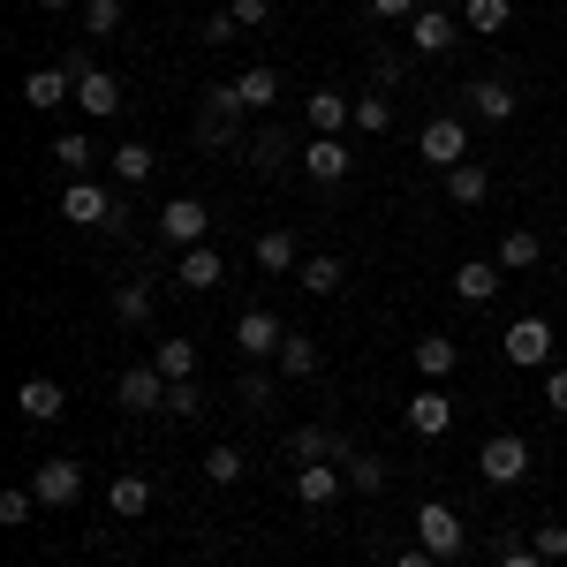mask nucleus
Wrapping results in <instances>:
<instances>
[{"label":"nucleus","instance_id":"e433bc0d","mask_svg":"<svg viewBox=\"0 0 567 567\" xmlns=\"http://www.w3.org/2000/svg\"><path fill=\"white\" fill-rule=\"evenodd\" d=\"M31 515H39V492H31V484H16V492H0V523H8V529H23Z\"/></svg>","mask_w":567,"mask_h":567},{"label":"nucleus","instance_id":"864d4df0","mask_svg":"<svg viewBox=\"0 0 567 567\" xmlns=\"http://www.w3.org/2000/svg\"><path fill=\"white\" fill-rule=\"evenodd\" d=\"M560 310H567V280H560Z\"/></svg>","mask_w":567,"mask_h":567},{"label":"nucleus","instance_id":"f03ea898","mask_svg":"<svg viewBox=\"0 0 567 567\" xmlns=\"http://www.w3.org/2000/svg\"><path fill=\"white\" fill-rule=\"evenodd\" d=\"M69 69H76V114H91V122H114V114H122V84H114L106 69H91L84 45L69 53Z\"/></svg>","mask_w":567,"mask_h":567},{"label":"nucleus","instance_id":"a211bd4d","mask_svg":"<svg viewBox=\"0 0 567 567\" xmlns=\"http://www.w3.org/2000/svg\"><path fill=\"white\" fill-rule=\"evenodd\" d=\"M16 409H23V424H61L69 393L53 386V379H23V386H16Z\"/></svg>","mask_w":567,"mask_h":567},{"label":"nucleus","instance_id":"f3484780","mask_svg":"<svg viewBox=\"0 0 567 567\" xmlns=\"http://www.w3.org/2000/svg\"><path fill=\"white\" fill-rule=\"evenodd\" d=\"M409 39H416V53H446L462 39V16L454 8H424V16H409Z\"/></svg>","mask_w":567,"mask_h":567},{"label":"nucleus","instance_id":"aec40b11","mask_svg":"<svg viewBox=\"0 0 567 567\" xmlns=\"http://www.w3.org/2000/svg\"><path fill=\"white\" fill-rule=\"evenodd\" d=\"M454 296H462V303H492V296H499V258H462Z\"/></svg>","mask_w":567,"mask_h":567},{"label":"nucleus","instance_id":"c85d7f7f","mask_svg":"<svg viewBox=\"0 0 567 567\" xmlns=\"http://www.w3.org/2000/svg\"><path fill=\"white\" fill-rule=\"evenodd\" d=\"M296 280H303V296H341L349 265H341V258H303V265H296Z\"/></svg>","mask_w":567,"mask_h":567},{"label":"nucleus","instance_id":"bb28decb","mask_svg":"<svg viewBox=\"0 0 567 567\" xmlns=\"http://www.w3.org/2000/svg\"><path fill=\"white\" fill-rule=\"evenodd\" d=\"M152 363H159V379H167V386H175V379H197V341L167 333V341L152 349Z\"/></svg>","mask_w":567,"mask_h":567},{"label":"nucleus","instance_id":"8fccbe9b","mask_svg":"<svg viewBox=\"0 0 567 567\" xmlns=\"http://www.w3.org/2000/svg\"><path fill=\"white\" fill-rule=\"evenodd\" d=\"M393 567H446L439 553H424V545H409V553H393Z\"/></svg>","mask_w":567,"mask_h":567},{"label":"nucleus","instance_id":"a18cd8bd","mask_svg":"<svg viewBox=\"0 0 567 567\" xmlns=\"http://www.w3.org/2000/svg\"><path fill=\"white\" fill-rule=\"evenodd\" d=\"M235 393H243V409H265V401H272V379H265V371H250Z\"/></svg>","mask_w":567,"mask_h":567},{"label":"nucleus","instance_id":"ddd939ff","mask_svg":"<svg viewBox=\"0 0 567 567\" xmlns=\"http://www.w3.org/2000/svg\"><path fill=\"white\" fill-rule=\"evenodd\" d=\"M31 492H39V507H76L84 499V470L76 462H45V470H31Z\"/></svg>","mask_w":567,"mask_h":567},{"label":"nucleus","instance_id":"393cba45","mask_svg":"<svg viewBox=\"0 0 567 567\" xmlns=\"http://www.w3.org/2000/svg\"><path fill=\"white\" fill-rule=\"evenodd\" d=\"M537 258H545V235H529V227H507L499 235V272H529Z\"/></svg>","mask_w":567,"mask_h":567},{"label":"nucleus","instance_id":"2f4dec72","mask_svg":"<svg viewBox=\"0 0 567 567\" xmlns=\"http://www.w3.org/2000/svg\"><path fill=\"white\" fill-rule=\"evenodd\" d=\"M507 16H515V0H470V8H462V31L499 39V31H507Z\"/></svg>","mask_w":567,"mask_h":567},{"label":"nucleus","instance_id":"7c9ffc66","mask_svg":"<svg viewBox=\"0 0 567 567\" xmlns=\"http://www.w3.org/2000/svg\"><path fill=\"white\" fill-rule=\"evenodd\" d=\"M106 167H114V182H130V189H136V182H152L159 159H152V144H136V136H130V144H114V159H106Z\"/></svg>","mask_w":567,"mask_h":567},{"label":"nucleus","instance_id":"9d476101","mask_svg":"<svg viewBox=\"0 0 567 567\" xmlns=\"http://www.w3.org/2000/svg\"><path fill=\"white\" fill-rule=\"evenodd\" d=\"M462 106H470V122H492L499 130V122H515L523 99H515V84H499V76H477V84L462 91Z\"/></svg>","mask_w":567,"mask_h":567},{"label":"nucleus","instance_id":"2eb2a0df","mask_svg":"<svg viewBox=\"0 0 567 567\" xmlns=\"http://www.w3.org/2000/svg\"><path fill=\"white\" fill-rule=\"evenodd\" d=\"M446 424H454V393L446 386H416L409 393V432L416 439H439Z\"/></svg>","mask_w":567,"mask_h":567},{"label":"nucleus","instance_id":"423d86ee","mask_svg":"<svg viewBox=\"0 0 567 567\" xmlns=\"http://www.w3.org/2000/svg\"><path fill=\"white\" fill-rule=\"evenodd\" d=\"M205 227H213V213H205L197 197H167V213H159V243H167V250H197Z\"/></svg>","mask_w":567,"mask_h":567},{"label":"nucleus","instance_id":"a19ab883","mask_svg":"<svg viewBox=\"0 0 567 567\" xmlns=\"http://www.w3.org/2000/svg\"><path fill=\"white\" fill-rule=\"evenodd\" d=\"M205 477H213V484H235V477H243V454H235V446H213V454H205Z\"/></svg>","mask_w":567,"mask_h":567},{"label":"nucleus","instance_id":"1a4fd4ad","mask_svg":"<svg viewBox=\"0 0 567 567\" xmlns=\"http://www.w3.org/2000/svg\"><path fill=\"white\" fill-rule=\"evenodd\" d=\"M349 136H310L303 144V175L310 182H326V189H341V182H349Z\"/></svg>","mask_w":567,"mask_h":567},{"label":"nucleus","instance_id":"412c9836","mask_svg":"<svg viewBox=\"0 0 567 567\" xmlns=\"http://www.w3.org/2000/svg\"><path fill=\"white\" fill-rule=\"evenodd\" d=\"M446 197H454L462 213H477L484 197H492V175H484L477 159H462V167H446Z\"/></svg>","mask_w":567,"mask_h":567},{"label":"nucleus","instance_id":"5701e85b","mask_svg":"<svg viewBox=\"0 0 567 567\" xmlns=\"http://www.w3.org/2000/svg\"><path fill=\"white\" fill-rule=\"evenodd\" d=\"M106 507H114V515H122V523H136V515H152V477H114L106 484Z\"/></svg>","mask_w":567,"mask_h":567},{"label":"nucleus","instance_id":"a878e982","mask_svg":"<svg viewBox=\"0 0 567 567\" xmlns=\"http://www.w3.org/2000/svg\"><path fill=\"white\" fill-rule=\"evenodd\" d=\"M235 99H243V114H258V106H280V76H272V69H243V76H235Z\"/></svg>","mask_w":567,"mask_h":567},{"label":"nucleus","instance_id":"4c0bfd02","mask_svg":"<svg viewBox=\"0 0 567 567\" xmlns=\"http://www.w3.org/2000/svg\"><path fill=\"white\" fill-rule=\"evenodd\" d=\"M53 159H61L69 175H84V167H91V159H99V152H91V136H84V130H69V136H61V144H53Z\"/></svg>","mask_w":567,"mask_h":567},{"label":"nucleus","instance_id":"09e8293b","mask_svg":"<svg viewBox=\"0 0 567 567\" xmlns=\"http://www.w3.org/2000/svg\"><path fill=\"white\" fill-rule=\"evenodd\" d=\"M499 567H545V560H537V545H499Z\"/></svg>","mask_w":567,"mask_h":567},{"label":"nucleus","instance_id":"58836bf2","mask_svg":"<svg viewBox=\"0 0 567 567\" xmlns=\"http://www.w3.org/2000/svg\"><path fill=\"white\" fill-rule=\"evenodd\" d=\"M167 416H205V386L197 379H175L167 386Z\"/></svg>","mask_w":567,"mask_h":567},{"label":"nucleus","instance_id":"6e6d98bb","mask_svg":"<svg viewBox=\"0 0 567 567\" xmlns=\"http://www.w3.org/2000/svg\"><path fill=\"white\" fill-rule=\"evenodd\" d=\"M560 243H567V219H560Z\"/></svg>","mask_w":567,"mask_h":567},{"label":"nucleus","instance_id":"473e14b6","mask_svg":"<svg viewBox=\"0 0 567 567\" xmlns=\"http://www.w3.org/2000/svg\"><path fill=\"white\" fill-rule=\"evenodd\" d=\"M114 318L122 326H152V280H122L114 288Z\"/></svg>","mask_w":567,"mask_h":567},{"label":"nucleus","instance_id":"4be33fe9","mask_svg":"<svg viewBox=\"0 0 567 567\" xmlns=\"http://www.w3.org/2000/svg\"><path fill=\"white\" fill-rule=\"evenodd\" d=\"M288 454H296V470H303V462H333V454H349V446L326 432V424H296V432H288Z\"/></svg>","mask_w":567,"mask_h":567},{"label":"nucleus","instance_id":"f257e3e1","mask_svg":"<svg viewBox=\"0 0 567 567\" xmlns=\"http://www.w3.org/2000/svg\"><path fill=\"white\" fill-rule=\"evenodd\" d=\"M416 545L439 553V560H462V553H470V529H462V515H454L446 499H424V507H416Z\"/></svg>","mask_w":567,"mask_h":567},{"label":"nucleus","instance_id":"f704fd0d","mask_svg":"<svg viewBox=\"0 0 567 567\" xmlns=\"http://www.w3.org/2000/svg\"><path fill=\"white\" fill-rule=\"evenodd\" d=\"M341 477H349L355 492H386V462H379V454H341Z\"/></svg>","mask_w":567,"mask_h":567},{"label":"nucleus","instance_id":"49530a36","mask_svg":"<svg viewBox=\"0 0 567 567\" xmlns=\"http://www.w3.org/2000/svg\"><path fill=\"white\" fill-rule=\"evenodd\" d=\"M545 409H560V416H567V363L545 371Z\"/></svg>","mask_w":567,"mask_h":567},{"label":"nucleus","instance_id":"c756f323","mask_svg":"<svg viewBox=\"0 0 567 567\" xmlns=\"http://www.w3.org/2000/svg\"><path fill=\"white\" fill-rule=\"evenodd\" d=\"M272 363H280V379H318V341L310 333H288Z\"/></svg>","mask_w":567,"mask_h":567},{"label":"nucleus","instance_id":"cd10ccee","mask_svg":"<svg viewBox=\"0 0 567 567\" xmlns=\"http://www.w3.org/2000/svg\"><path fill=\"white\" fill-rule=\"evenodd\" d=\"M258 265H265V272L303 265V250H296V227H265V235H258Z\"/></svg>","mask_w":567,"mask_h":567},{"label":"nucleus","instance_id":"7ed1b4c3","mask_svg":"<svg viewBox=\"0 0 567 567\" xmlns=\"http://www.w3.org/2000/svg\"><path fill=\"white\" fill-rule=\"evenodd\" d=\"M499 355L515 363V371H553V318H515L507 326V341H499Z\"/></svg>","mask_w":567,"mask_h":567},{"label":"nucleus","instance_id":"72a5a7b5","mask_svg":"<svg viewBox=\"0 0 567 567\" xmlns=\"http://www.w3.org/2000/svg\"><path fill=\"white\" fill-rule=\"evenodd\" d=\"M355 130H363V136H386L393 130V99H386V91H363V99H355Z\"/></svg>","mask_w":567,"mask_h":567},{"label":"nucleus","instance_id":"603ef678","mask_svg":"<svg viewBox=\"0 0 567 567\" xmlns=\"http://www.w3.org/2000/svg\"><path fill=\"white\" fill-rule=\"evenodd\" d=\"M31 8H69V0H31Z\"/></svg>","mask_w":567,"mask_h":567},{"label":"nucleus","instance_id":"20e7f679","mask_svg":"<svg viewBox=\"0 0 567 567\" xmlns=\"http://www.w3.org/2000/svg\"><path fill=\"white\" fill-rule=\"evenodd\" d=\"M477 470H484V484H499V492L523 484L529 477V439L523 432H492V439H484V454H477Z\"/></svg>","mask_w":567,"mask_h":567},{"label":"nucleus","instance_id":"c03bdc74","mask_svg":"<svg viewBox=\"0 0 567 567\" xmlns=\"http://www.w3.org/2000/svg\"><path fill=\"white\" fill-rule=\"evenodd\" d=\"M235 23H243V31H265V23H272V0H235Z\"/></svg>","mask_w":567,"mask_h":567},{"label":"nucleus","instance_id":"9b49d317","mask_svg":"<svg viewBox=\"0 0 567 567\" xmlns=\"http://www.w3.org/2000/svg\"><path fill=\"white\" fill-rule=\"evenodd\" d=\"M280 341H288V326H280L272 310H243V318H235V349L250 355V363H265V355H280Z\"/></svg>","mask_w":567,"mask_h":567},{"label":"nucleus","instance_id":"6e6552de","mask_svg":"<svg viewBox=\"0 0 567 567\" xmlns=\"http://www.w3.org/2000/svg\"><path fill=\"white\" fill-rule=\"evenodd\" d=\"M61 219H69V227H106V219H114V197H106V182H69V189H61Z\"/></svg>","mask_w":567,"mask_h":567},{"label":"nucleus","instance_id":"6ab92c4d","mask_svg":"<svg viewBox=\"0 0 567 567\" xmlns=\"http://www.w3.org/2000/svg\"><path fill=\"white\" fill-rule=\"evenodd\" d=\"M341 470H333V462H303V470H296V499H303V507H333V499H341Z\"/></svg>","mask_w":567,"mask_h":567},{"label":"nucleus","instance_id":"39448f33","mask_svg":"<svg viewBox=\"0 0 567 567\" xmlns=\"http://www.w3.org/2000/svg\"><path fill=\"white\" fill-rule=\"evenodd\" d=\"M416 152H424L432 167H462V159H470V122H462V114H432L424 136H416Z\"/></svg>","mask_w":567,"mask_h":567},{"label":"nucleus","instance_id":"c9c22d12","mask_svg":"<svg viewBox=\"0 0 567 567\" xmlns=\"http://www.w3.org/2000/svg\"><path fill=\"white\" fill-rule=\"evenodd\" d=\"M122 16H130L122 0H84V31H91V39H114V31H122Z\"/></svg>","mask_w":567,"mask_h":567},{"label":"nucleus","instance_id":"dca6fc26","mask_svg":"<svg viewBox=\"0 0 567 567\" xmlns=\"http://www.w3.org/2000/svg\"><path fill=\"white\" fill-rule=\"evenodd\" d=\"M219 280H227V258H219L213 243L182 250V265H175V288H189V296H205V288H219Z\"/></svg>","mask_w":567,"mask_h":567},{"label":"nucleus","instance_id":"79ce46f5","mask_svg":"<svg viewBox=\"0 0 567 567\" xmlns=\"http://www.w3.org/2000/svg\"><path fill=\"white\" fill-rule=\"evenodd\" d=\"M243 39V23H235V8H213V23H205V45H235Z\"/></svg>","mask_w":567,"mask_h":567},{"label":"nucleus","instance_id":"b1692460","mask_svg":"<svg viewBox=\"0 0 567 567\" xmlns=\"http://www.w3.org/2000/svg\"><path fill=\"white\" fill-rule=\"evenodd\" d=\"M409 363H416V371H424V379H446V371H454V363H462V349H454V341H446V333H424V341H416V349H409Z\"/></svg>","mask_w":567,"mask_h":567},{"label":"nucleus","instance_id":"37998d69","mask_svg":"<svg viewBox=\"0 0 567 567\" xmlns=\"http://www.w3.org/2000/svg\"><path fill=\"white\" fill-rule=\"evenodd\" d=\"M432 0H371V16H386V23H409V16H424Z\"/></svg>","mask_w":567,"mask_h":567},{"label":"nucleus","instance_id":"0eeeda50","mask_svg":"<svg viewBox=\"0 0 567 567\" xmlns=\"http://www.w3.org/2000/svg\"><path fill=\"white\" fill-rule=\"evenodd\" d=\"M114 401L130 409V416H152V409H167V379H159V363H136L114 379Z\"/></svg>","mask_w":567,"mask_h":567},{"label":"nucleus","instance_id":"ea45409f","mask_svg":"<svg viewBox=\"0 0 567 567\" xmlns=\"http://www.w3.org/2000/svg\"><path fill=\"white\" fill-rule=\"evenodd\" d=\"M529 545H537V560H567V529L560 523H537V529H529Z\"/></svg>","mask_w":567,"mask_h":567},{"label":"nucleus","instance_id":"5fc2aeb1","mask_svg":"<svg viewBox=\"0 0 567 567\" xmlns=\"http://www.w3.org/2000/svg\"><path fill=\"white\" fill-rule=\"evenodd\" d=\"M213 8H235V0H213Z\"/></svg>","mask_w":567,"mask_h":567},{"label":"nucleus","instance_id":"4468645a","mask_svg":"<svg viewBox=\"0 0 567 567\" xmlns=\"http://www.w3.org/2000/svg\"><path fill=\"white\" fill-rule=\"evenodd\" d=\"M303 122H310V136H349L355 130V99H341V91H310Z\"/></svg>","mask_w":567,"mask_h":567},{"label":"nucleus","instance_id":"3c124183","mask_svg":"<svg viewBox=\"0 0 567 567\" xmlns=\"http://www.w3.org/2000/svg\"><path fill=\"white\" fill-rule=\"evenodd\" d=\"M432 8H454V16H462V8H470V0H432Z\"/></svg>","mask_w":567,"mask_h":567},{"label":"nucleus","instance_id":"de8ad7c7","mask_svg":"<svg viewBox=\"0 0 567 567\" xmlns=\"http://www.w3.org/2000/svg\"><path fill=\"white\" fill-rule=\"evenodd\" d=\"M371 76H379V91L401 84V53H371Z\"/></svg>","mask_w":567,"mask_h":567},{"label":"nucleus","instance_id":"f8f14e48","mask_svg":"<svg viewBox=\"0 0 567 567\" xmlns=\"http://www.w3.org/2000/svg\"><path fill=\"white\" fill-rule=\"evenodd\" d=\"M23 99H31V106H76V69H69V61L31 69V76H23Z\"/></svg>","mask_w":567,"mask_h":567}]
</instances>
